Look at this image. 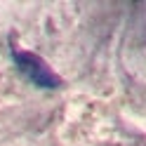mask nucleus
Masks as SVG:
<instances>
[{
	"label": "nucleus",
	"mask_w": 146,
	"mask_h": 146,
	"mask_svg": "<svg viewBox=\"0 0 146 146\" xmlns=\"http://www.w3.org/2000/svg\"><path fill=\"white\" fill-rule=\"evenodd\" d=\"M14 64H17V68L21 71V76H26L33 85H38L42 90L59 87V76H54V71L38 57V54L17 50L14 52Z\"/></svg>",
	"instance_id": "1"
}]
</instances>
